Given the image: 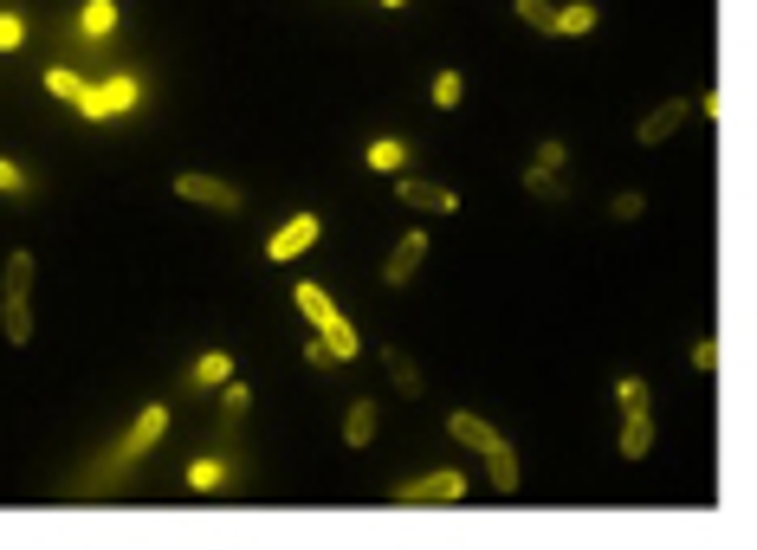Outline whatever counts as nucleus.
<instances>
[{
    "label": "nucleus",
    "mask_w": 757,
    "mask_h": 550,
    "mask_svg": "<svg viewBox=\"0 0 757 550\" xmlns=\"http://www.w3.org/2000/svg\"><path fill=\"white\" fill-rule=\"evenodd\" d=\"M531 162H538V169H563V162H570V149H563L557 136H544V143H538V156H531Z\"/></svg>",
    "instance_id": "30"
},
{
    "label": "nucleus",
    "mask_w": 757,
    "mask_h": 550,
    "mask_svg": "<svg viewBox=\"0 0 757 550\" xmlns=\"http://www.w3.org/2000/svg\"><path fill=\"white\" fill-rule=\"evenodd\" d=\"M402 156H408V143H395V136L369 143V169H382V175H395V169H402Z\"/></svg>",
    "instance_id": "21"
},
{
    "label": "nucleus",
    "mask_w": 757,
    "mask_h": 550,
    "mask_svg": "<svg viewBox=\"0 0 757 550\" xmlns=\"http://www.w3.org/2000/svg\"><path fill=\"white\" fill-rule=\"evenodd\" d=\"M693 369H699V376H712V369H719V343H712V337L693 343Z\"/></svg>",
    "instance_id": "32"
},
{
    "label": "nucleus",
    "mask_w": 757,
    "mask_h": 550,
    "mask_svg": "<svg viewBox=\"0 0 757 550\" xmlns=\"http://www.w3.org/2000/svg\"><path fill=\"white\" fill-rule=\"evenodd\" d=\"M615 402H622V415L648 408V382H641V376H622V382H615Z\"/></svg>",
    "instance_id": "25"
},
{
    "label": "nucleus",
    "mask_w": 757,
    "mask_h": 550,
    "mask_svg": "<svg viewBox=\"0 0 757 550\" xmlns=\"http://www.w3.org/2000/svg\"><path fill=\"white\" fill-rule=\"evenodd\" d=\"M382 7H408V0H382Z\"/></svg>",
    "instance_id": "34"
},
{
    "label": "nucleus",
    "mask_w": 757,
    "mask_h": 550,
    "mask_svg": "<svg viewBox=\"0 0 757 550\" xmlns=\"http://www.w3.org/2000/svg\"><path fill=\"white\" fill-rule=\"evenodd\" d=\"M136 104V85H130V78H110V85H98V91H78V110H85V117L91 123H98V117H117V110H130Z\"/></svg>",
    "instance_id": "6"
},
{
    "label": "nucleus",
    "mask_w": 757,
    "mask_h": 550,
    "mask_svg": "<svg viewBox=\"0 0 757 550\" xmlns=\"http://www.w3.org/2000/svg\"><path fill=\"white\" fill-rule=\"evenodd\" d=\"M26 46V20L20 13H0V52H20Z\"/></svg>",
    "instance_id": "28"
},
{
    "label": "nucleus",
    "mask_w": 757,
    "mask_h": 550,
    "mask_svg": "<svg viewBox=\"0 0 757 550\" xmlns=\"http://www.w3.org/2000/svg\"><path fill=\"white\" fill-rule=\"evenodd\" d=\"M686 110H693L686 98H667V104H654L648 117H641L635 143H641V149H660V143H667V136H673V130H680V123H686Z\"/></svg>",
    "instance_id": "7"
},
{
    "label": "nucleus",
    "mask_w": 757,
    "mask_h": 550,
    "mask_svg": "<svg viewBox=\"0 0 757 550\" xmlns=\"http://www.w3.org/2000/svg\"><path fill=\"white\" fill-rule=\"evenodd\" d=\"M428 98H434L440 110H453V104L466 98V78H460V72H434V91H428Z\"/></svg>",
    "instance_id": "23"
},
{
    "label": "nucleus",
    "mask_w": 757,
    "mask_h": 550,
    "mask_svg": "<svg viewBox=\"0 0 757 550\" xmlns=\"http://www.w3.org/2000/svg\"><path fill=\"white\" fill-rule=\"evenodd\" d=\"M382 369H389V382L402 389V402H421V395H428V376H421V363L402 350V343H389V350H382Z\"/></svg>",
    "instance_id": "9"
},
{
    "label": "nucleus",
    "mask_w": 757,
    "mask_h": 550,
    "mask_svg": "<svg viewBox=\"0 0 757 550\" xmlns=\"http://www.w3.org/2000/svg\"><path fill=\"white\" fill-rule=\"evenodd\" d=\"M0 330L7 343H33V253H13L0 272Z\"/></svg>",
    "instance_id": "1"
},
{
    "label": "nucleus",
    "mask_w": 757,
    "mask_h": 550,
    "mask_svg": "<svg viewBox=\"0 0 757 550\" xmlns=\"http://www.w3.org/2000/svg\"><path fill=\"white\" fill-rule=\"evenodd\" d=\"M460 499H466V473H453V466L395 486V505H460Z\"/></svg>",
    "instance_id": "3"
},
{
    "label": "nucleus",
    "mask_w": 757,
    "mask_h": 550,
    "mask_svg": "<svg viewBox=\"0 0 757 550\" xmlns=\"http://www.w3.org/2000/svg\"><path fill=\"white\" fill-rule=\"evenodd\" d=\"M479 460H486V479H492V492H499V499H512V492H518V453L505 447V440H492V447L479 453Z\"/></svg>",
    "instance_id": "12"
},
{
    "label": "nucleus",
    "mask_w": 757,
    "mask_h": 550,
    "mask_svg": "<svg viewBox=\"0 0 757 550\" xmlns=\"http://www.w3.org/2000/svg\"><path fill=\"white\" fill-rule=\"evenodd\" d=\"M227 376H233V356H227V350H208V356L195 363V382H201V389H220Z\"/></svg>",
    "instance_id": "20"
},
{
    "label": "nucleus",
    "mask_w": 757,
    "mask_h": 550,
    "mask_svg": "<svg viewBox=\"0 0 757 550\" xmlns=\"http://www.w3.org/2000/svg\"><path fill=\"white\" fill-rule=\"evenodd\" d=\"M305 363H311V369H330L337 356H330V343H324V337H311V343H305Z\"/></svg>",
    "instance_id": "33"
},
{
    "label": "nucleus",
    "mask_w": 757,
    "mask_h": 550,
    "mask_svg": "<svg viewBox=\"0 0 757 550\" xmlns=\"http://www.w3.org/2000/svg\"><path fill=\"white\" fill-rule=\"evenodd\" d=\"M110 26H117V7H110V0H91L85 7V39H110Z\"/></svg>",
    "instance_id": "24"
},
{
    "label": "nucleus",
    "mask_w": 757,
    "mask_h": 550,
    "mask_svg": "<svg viewBox=\"0 0 757 550\" xmlns=\"http://www.w3.org/2000/svg\"><path fill=\"white\" fill-rule=\"evenodd\" d=\"M188 486H195V492L220 486V460H195V466H188Z\"/></svg>",
    "instance_id": "31"
},
{
    "label": "nucleus",
    "mask_w": 757,
    "mask_h": 550,
    "mask_svg": "<svg viewBox=\"0 0 757 550\" xmlns=\"http://www.w3.org/2000/svg\"><path fill=\"white\" fill-rule=\"evenodd\" d=\"M175 195L195 201V208H214V214H240V208H246L240 188L220 182V175H201V169H182V175H175Z\"/></svg>",
    "instance_id": "2"
},
{
    "label": "nucleus",
    "mask_w": 757,
    "mask_h": 550,
    "mask_svg": "<svg viewBox=\"0 0 757 550\" xmlns=\"http://www.w3.org/2000/svg\"><path fill=\"white\" fill-rule=\"evenodd\" d=\"M318 337L330 343V356H337V363H350V356L363 350V343H356V324H350V318H337L330 330H318Z\"/></svg>",
    "instance_id": "19"
},
{
    "label": "nucleus",
    "mask_w": 757,
    "mask_h": 550,
    "mask_svg": "<svg viewBox=\"0 0 757 550\" xmlns=\"http://www.w3.org/2000/svg\"><path fill=\"white\" fill-rule=\"evenodd\" d=\"M648 447H654V415L648 408L622 415V460H648Z\"/></svg>",
    "instance_id": "13"
},
{
    "label": "nucleus",
    "mask_w": 757,
    "mask_h": 550,
    "mask_svg": "<svg viewBox=\"0 0 757 550\" xmlns=\"http://www.w3.org/2000/svg\"><path fill=\"white\" fill-rule=\"evenodd\" d=\"M525 195L531 201H563V169H538V162H531L525 169Z\"/></svg>",
    "instance_id": "17"
},
{
    "label": "nucleus",
    "mask_w": 757,
    "mask_h": 550,
    "mask_svg": "<svg viewBox=\"0 0 757 550\" xmlns=\"http://www.w3.org/2000/svg\"><path fill=\"white\" fill-rule=\"evenodd\" d=\"M26 188H33V182H26V169L0 156V195H26Z\"/></svg>",
    "instance_id": "29"
},
{
    "label": "nucleus",
    "mask_w": 757,
    "mask_h": 550,
    "mask_svg": "<svg viewBox=\"0 0 757 550\" xmlns=\"http://www.w3.org/2000/svg\"><path fill=\"white\" fill-rule=\"evenodd\" d=\"M641 208H648V195H641V188H622V195L609 201V214H615V220H641Z\"/></svg>",
    "instance_id": "27"
},
{
    "label": "nucleus",
    "mask_w": 757,
    "mask_h": 550,
    "mask_svg": "<svg viewBox=\"0 0 757 550\" xmlns=\"http://www.w3.org/2000/svg\"><path fill=\"white\" fill-rule=\"evenodd\" d=\"M376 428H382V408L369 402V395H356L350 402V415H343V447H369V440H376Z\"/></svg>",
    "instance_id": "11"
},
{
    "label": "nucleus",
    "mask_w": 757,
    "mask_h": 550,
    "mask_svg": "<svg viewBox=\"0 0 757 550\" xmlns=\"http://www.w3.org/2000/svg\"><path fill=\"white\" fill-rule=\"evenodd\" d=\"M395 195H402L408 208H421V214H453V208H460V195H453V188L421 182V175H402V182H395Z\"/></svg>",
    "instance_id": "8"
},
{
    "label": "nucleus",
    "mask_w": 757,
    "mask_h": 550,
    "mask_svg": "<svg viewBox=\"0 0 757 550\" xmlns=\"http://www.w3.org/2000/svg\"><path fill=\"white\" fill-rule=\"evenodd\" d=\"M292 298H298V311H305V318L318 324V330H330V324L343 318V311L330 305V292H324V285H311V279H298V292H292Z\"/></svg>",
    "instance_id": "14"
},
{
    "label": "nucleus",
    "mask_w": 757,
    "mask_h": 550,
    "mask_svg": "<svg viewBox=\"0 0 757 550\" xmlns=\"http://www.w3.org/2000/svg\"><path fill=\"white\" fill-rule=\"evenodd\" d=\"M421 259H428V233H402V240L389 246V259H382V285L402 292V285L421 272Z\"/></svg>",
    "instance_id": "4"
},
{
    "label": "nucleus",
    "mask_w": 757,
    "mask_h": 550,
    "mask_svg": "<svg viewBox=\"0 0 757 550\" xmlns=\"http://www.w3.org/2000/svg\"><path fill=\"white\" fill-rule=\"evenodd\" d=\"M318 233H324V220H318V214H298V220H285V227L266 240V259H279V266H285V259L311 253V246H318Z\"/></svg>",
    "instance_id": "5"
},
{
    "label": "nucleus",
    "mask_w": 757,
    "mask_h": 550,
    "mask_svg": "<svg viewBox=\"0 0 757 550\" xmlns=\"http://www.w3.org/2000/svg\"><path fill=\"white\" fill-rule=\"evenodd\" d=\"M447 434L460 440V447H473V453H486L492 440H499V434H492V428H486L479 415H466V408H453V415H447Z\"/></svg>",
    "instance_id": "15"
},
{
    "label": "nucleus",
    "mask_w": 757,
    "mask_h": 550,
    "mask_svg": "<svg viewBox=\"0 0 757 550\" xmlns=\"http://www.w3.org/2000/svg\"><path fill=\"white\" fill-rule=\"evenodd\" d=\"M246 408H253V389H246V382H220V421H227V428H233V421H240L246 415Z\"/></svg>",
    "instance_id": "18"
},
{
    "label": "nucleus",
    "mask_w": 757,
    "mask_h": 550,
    "mask_svg": "<svg viewBox=\"0 0 757 550\" xmlns=\"http://www.w3.org/2000/svg\"><path fill=\"white\" fill-rule=\"evenodd\" d=\"M589 26H596V7L576 0V7H557V33H550V39H583Z\"/></svg>",
    "instance_id": "16"
},
{
    "label": "nucleus",
    "mask_w": 757,
    "mask_h": 550,
    "mask_svg": "<svg viewBox=\"0 0 757 550\" xmlns=\"http://www.w3.org/2000/svg\"><path fill=\"white\" fill-rule=\"evenodd\" d=\"M162 434H169V408L156 402V408H143V415H136V428H130V434H123V460H143V453L156 447Z\"/></svg>",
    "instance_id": "10"
},
{
    "label": "nucleus",
    "mask_w": 757,
    "mask_h": 550,
    "mask_svg": "<svg viewBox=\"0 0 757 550\" xmlns=\"http://www.w3.org/2000/svg\"><path fill=\"white\" fill-rule=\"evenodd\" d=\"M46 91H52V98H65V104H78V91H85V85H78V72L52 65V72H46Z\"/></svg>",
    "instance_id": "26"
},
{
    "label": "nucleus",
    "mask_w": 757,
    "mask_h": 550,
    "mask_svg": "<svg viewBox=\"0 0 757 550\" xmlns=\"http://www.w3.org/2000/svg\"><path fill=\"white\" fill-rule=\"evenodd\" d=\"M518 20H525L531 33H557V7H550V0H518Z\"/></svg>",
    "instance_id": "22"
}]
</instances>
